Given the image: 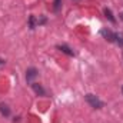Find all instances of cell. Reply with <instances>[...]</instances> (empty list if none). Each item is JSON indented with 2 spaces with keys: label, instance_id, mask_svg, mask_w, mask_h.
Returning a JSON list of instances; mask_svg holds the SVG:
<instances>
[{
  "label": "cell",
  "instance_id": "cell-1",
  "mask_svg": "<svg viewBox=\"0 0 123 123\" xmlns=\"http://www.w3.org/2000/svg\"><path fill=\"white\" fill-rule=\"evenodd\" d=\"M85 99H86V102L92 106L93 109H102L103 107V102L96 96V94H92V93H87L86 96H85Z\"/></svg>",
  "mask_w": 123,
  "mask_h": 123
},
{
  "label": "cell",
  "instance_id": "cell-2",
  "mask_svg": "<svg viewBox=\"0 0 123 123\" xmlns=\"http://www.w3.org/2000/svg\"><path fill=\"white\" fill-rule=\"evenodd\" d=\"M37 69H34V67H29L27 70H26V80L31 83V80L34 79V77H37Z\"/></svg>",
  "mask_w": 123,
  "mask_h": 123
},
{
  "label": "cell",
  "instance_id": "cell-3",
  "mask_svg": "<svg viewBox=\"0 0 123 123\" xmlns=\"http://www.w3.org/2000/svg\"><path fill=\"white\" fill-rule=\"evenodd\" d=\"M100 34H102L106 40H109V42H115V31L109 30V29H103V30L100 31Z\"/></svg>",
  "mask_w": 123,
  "mask_h": 123
},
{
  "label": "cell",
  "instance_id": "cell-4",
  "mask_svg": "<svg viewBox=\"0 0 123 123\" xmlns=\"http://www.w3.org/2000/svg\"><path fill=\"white\" fill-rule=\"evenodd\" d=\"M57 49L63 52V53H66V55H69V56H74V52L67 46V44H57Z\"/></svg>",
  "mask_w": 123,
  "mask_h": 123
},
{
  "label": "cell",
  "instance_id": "cell-5",
  "mask_svg": "<svg viewBox=\"0 0 123 123\" xmlns=\"http://www.w3.org/2000/svg\"><path fill=\"white\" fill-rule=\"evenodd\" d=\"M31 87H33V90L37 93L39 96H44V94H46V90H44L39 83H31Z\"/></svg>",
  "mask_w": 123,
  "mask_h": 123
},
{
  "label": "cell",
  "instance_id": "cell-6",
  "mask_svg": "<svg viewBox=\"0 0 123 123\" xmlns=\"http://www.w3.org/2000/svg\"><path fill=\"white\" fill-rule=\"evenodd\" d=\"M0 113L3 115V116H10V109H9V106L7 105H4V103H0Z\"/></svg>",
  "mask_w": 123,
  "mask_h": 123
},
{
  "label": "cell",
  "instance_id": "cell-7",
  "mask_svg": "<svg viewBox=\"0 0 123 123\" xmlns=\"http://www.w3.org/2000/svg\"><path fill=\"white\" fill-rule=\"evenodd\" d=\"M115 43L123 47V33H115Z\"/></svg>",
  "mask_w": 123,
  "mask_h": 123
},
{
  "label": "cell",
  "instance_id": "cell-8",
  "mask_svg": "<svg viewBox=\"0 0 123 123\" xmlns=\"http://www.w3.org/2000/svg\"><path fill=\"white\" fill-rule=\"evenodd\" d=\"M105 16H106V19H109V22L116 23V19L113 17V14H112V10H110V9H105Z\"/></svg>",
  "mask_w": 123,
  "mask_h": 123
},
{
  "label": "cell",
  "instance_id": "cell-9",
  "mask_svg": "<svg viewBox=\"0 0 123 123\" xmlns=\"http://www.w3.org/2000/svg\"><path fill=\"white\" fill-rule=\"evenodd\" d=\"M37 25H39V23H37L36 17H34V16H30V17H29V27H30V29H34Z\"/></svg>",
  "mask_w": 123,
  "mask_h": 123
},
{
  "label": "cell",
  "instance_id": "cell-10",
  "mask_svg": "<svg viewBox=\"0 0 123 123\" xmlns=\"http://www.w3.org/2000/svg\"><path fill=\"white\" fill-rule=\"evenodd\" d=\"M60 6H62V0H55V6H53V10H55V12H59Z\"/></svg>",
  "mask_w": 123,
  "mask_h": 123
},
{
  "label": "cell",
  "instance_id": "cell-11",
  "mask_svg": "<svg viewBox=\"0 0 123 123\" xmlns=\"http://www.w3.org/2000/svg\"><path fill=\"white\" fill-rule=\"evenodd\" d=\"M120 19H122V20H123V12H122V13H120Z\"/></svg>",
  "mask_w": 123,
  "mask_h": 123
},
{
  "label": "cell",
  "instance_id": "cell-12",
  "mask_svg": "<svg viewBox=\"0 0 123 123\" xmlns=\"http://www.w3.org/2000/svg\"><path fill=\"white\" fill-rule=\"evenodd\" d=\"M3 63H4V62L1 60V59H0V64H3Z\"/></svg>",
  "mask_w": 123,
  "mask_h": 123
},
{
  "label": "cell",
  "instance_id": "cell-13",
  "mask_svg": "<svg viewBox=\"0 0 123 123\" xmlns=\"http://www.w3.org/2000/svg\"><path fill=\"white\" fill-rule=\"evenodd\" d=\"M122 92H123V87H122Z\"/></svg>",
  "mask_w": 123,
  "mask_h": 123
}]
</instances>
